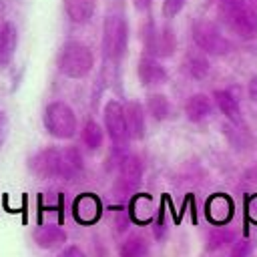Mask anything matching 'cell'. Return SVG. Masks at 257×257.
<instances>
[{"mask_svg":"<svg viewBox=\"0 0 257 257\" xmlns=\"http://www.w3.org/2000/svg\"><path fill=\"white\" fill-rule=\"evenodd\" d=\"M96 8V0H64L66 16L76 24H86Z\"/></svg>","mask_w":257,"mask_h":257,"instance_id":"14","label":"cell"},{"mask_svg":"<svg viewBox=\"0 0 257 257\" xmlns=\"http://www.w3.org/2000/svg\"><path fill=\"white\" fill-rule=\"evenodd\" d=\"M215 102H217V106L221 108V112H223L229 120L241 122V108H239L237 98H235L231 92H227V90H217V92H215Z\"/></svg>","mask_w":257,"mask_h":257,"instance_id":"18","label":"cell"},{"mask_svg":"<svg viewBox=\"0 0 257 257\" xmlns=\"http://www.w3.org/2000/svg\"><path fill=\"white\" fill-rule=\"evenodd\" d=\"M44 128L54 139H72L76 133V116L74 110L62 102L54 100L44 108Z\"/></svg>","mask_w":257,"mask_h":257,"instance_id":"2","label":"cell"},{"mask_svg":"<svg viewBox=\"0 0 257 257\" xmlns=\"http://www.w3.org/2000/svg\"><path fill=\"white\" fill-rule=\"evenodd\" d=\"M139 78L145 86H153V84H163L167 80V70L163 64H159L155 58L151 56H143L139 60Z\"/></svg>","mask_w":257,"mask_h":257,"instance_id":"11","label":"cell"},{"mask_svg":"<svg viewBox=\"0 0 257 257\" xmlns=\"http://www.w3.org/2000/svg\"><path fill=\"white\" fill-rule=\"evenodd\" d=\"M185 112H187L189 120H195V122L207 118L211 114V100H209V96H205V94L189 96V100L185 104Z\"/></svg>","mask_w":257,"mask_h":257,"instance_id":"17","label":"cell"},{"mask_svg":"<svg viewBox=\"0 0 257 257\" xmlns=\"http://www.w3.org/2000/svg\"><path fill=\"white\" fill-rule=\"evenodd\" d=\"M34 241H36L38 247H42V249H56V247H60V245L66 243V233H64L60 227L46 225V227H40V229L34 233Z\"/></svg>","mask_w":257,"mask_h":257,"instance_id":"15","label":"cell"},{"mask_svg":"<svg viewBox=\"0 0 257 257\" xmlns=\"http://www.w3.org/2000/svg\"><path fill=\"white\" fill-rule=\"evenodd\" d=\"M82 143L88 147V149H98L102 145V128L98 126V122L94 120H88L82 128Z\"/></svg>","mask_w":257,"mask_h":257,"instance_id":"21","label":"cell"},{"mask_svg":"<svg viewBox=\"0 0 257 257\" xmlns=\"http://www.w3.org/2000/svg\"><path fill=\"white\" fill-rule=\"evenodd\" d=\"M247 92H249V98L253 102H257V76L249 80V86H247Z\"/></svg>","mask_w":257,"mask_h":257,"instance_id":"29","label":"cell"},{"mask_svg":"<svg viewBox=\"0 0 257 257\" xmlns=\"http://www.w3.org/2000/svg\"><path fill=\"white\" fill-rule=\"evenodd\" d=\"M147 106H149V112L157 120H163L169 116V100L165 94H151L147 100Z\"/></svg>","mask_w":257,"mask_h":257,"instance_id":"22","label":"cell"},{"mask_svg":"<svg viewBox=\"0 0 257 257\" xmlns=\"http://www.w3.org/2000/svg\"><path fill=\"white\" fill-rule=\"evenodd\" d=\"M225 20L229 28L243 38H251L257 34V10L249 2H241V0L225 2Z\"/></svg>","mask_w":257,"mask_h":257,"instance_id":"3","label":"cell"},{"mask_svg":"<svg viewBox=\"0 0 257 257\" xmlns=\"http://www.w3.org/2000/svg\"><path fill=\"white\" fill-rule=\"evenodd\" d=\"M131 213H133L135 221H139V223L149 221L151 215H153V201H151V197L149 195H139L133 201V205H131Z\"/></svg>","mask_w":257,"mask_h":257,"instance_id":"19","label":"cell"},{"mask_svg":"<svg viewBox=\"0 0 257 257\" xmlns=\"http://www.w3.org/2000/svg\"><path fill=\"white\" fill-rule=\"evenodd\" d=\"M6 137H8V118H6V114L0 110V147L4 145Z\"/></svg>","mask_w":257,"mask_h":257,"instance_id":"27","label":"cell"},{"mask_svg":"<svg viewBox=\"0 0 257 257\" xmlns=\"http://www.w3.org/2000/svg\"><path fill=\"white\" fill-rule=\"evenodd\" d=\"M193 38H195L197 46L209 54H225L231 48L229 40L209 20H201L193 26Z\"/></svg>","mask_w":257,"mask_h":257,"instance_id":"5","label":"cell"},{"mask_svg":"<svg viewBox=\"0 0 257 257\" xmlns=\"http://www.w3.org/2000/svg\"><path fill=\"white\" fill-rule=\"evenodd\" d=\"M229 239V233L227 231H223V229H219L217 233H213L211 237H209V247H221L223 245V241H227Z\"/></svg>","mask_w":257,"mask_h":257,"instance_id":"26","label":"cell"},{"mask_svg":"<svg viewBox=\"0 0 257 257\" xmlns=\"http://www.w3.org/2000/svg\"><path fill=\"white\" fill-rule=\"evenodd\" d=\"M18 46V32L12 22H4L0 28V68L8 66Z\"/></svg>","mask_w":257,"mask_h":257,"instance_id":"10","label":"cell"},{"mask_svg":"<svg viewBox=\"0 0 257 257\" xmlns=\"http://www.w3.org/2000/svg\"><path fill=\"white\" fill-rule=\"evenodd\" d=\"M231 215H233V203H231V199L227 195L219 193V195H213L207 201V217L213 223H217V225L227 223L231 219Z\"/></svg>","mask_w":257,"mask_h":257,"instance_id":"13","label":"cell"},{"mask_svg":"<svg viewBox=\"0 0 257 257\" xmlns=\"http://www.w3.org/2000/svg\"><path fill=\"white\" fill-rule=\"evenodd\" d=\"M30 169L38 179H60V149H44L32 157Z\"/></svg>","mask_w":257,"mask_h":257,"instance_id":"7","label":"cell"},{"mask_svg":"<svg viewBox=\"0 0 257 257\" xmlns=\"http://www.w3.org/2000/svg\"><path fill=\"white\" fill-rule=\"evenodd\" d=\"M145 253H147V241L139 235L128 237L120 245V257H145Z\"/></svg>","mask_w":257,"mask_h":257,"instance_id":"20","label":"cell"},{"mask_svg":"<svg viewBox=\"0 0 257 257\" xmlns=\"http://www.w3.org/2000/svg\"><path fill=\"white\" fill-rule=\"evenodd\" d=\"M245 211H247V221L257 223V193L249 199H245Z\"/></svg>","mask_w":257,"mask_h":257,"instance_id":"25","label":"cell"},{"mask_svg":"<svg viewBox=\"0 0 257 257\" xmlns=\"http://www.w3.org/2000/svg\"><path fill=\"white\" fill-rule=\"evenodd\" d=\"M104 124H106L108 137L114 143H124L131 137L128 126H126V112L118 100H110L104 106Z\"/></svg>","mask_w":257,"mask_h":257,"instance_id":"6","label":"cell"},{"mask_svg":"<svg viewBox=\"0 0 257 257\" xmlns=\"http://www.w3.org/2000/svg\"><path fill=\"white\" fill-rule=\"evenodd\" d=\"M135 6H137V10H149V6H151V0H135Z\"/></svg>","mask_w":257,"mask_h":257,"instance_id":"30","label":"cell"},{"mask_svg":"<svg viewBox=\"0 0 257 257\" xmlns=\"http://www.w3.org/2000/svg\"><path fill=\"white\" fill-rule=\"evenodd\" d=\"M126 112V126H128V135L131 139H143L145 137V112L143 106L139 102H128L124 106Z\"/></svg>","mask_w":257,"mask_h":257,"instance_id":"16","label":"cell"},{"mask_svg":"<svg viewBox=\"0 0 257 257\" xmlns=\"http://www.w3.org/2000/svg\"><path fill=\"white\" fill-rule=\"evenodd\" d=\"M185 66H187V70H189V74H191L193 78H203V76L209 72V62H207V58L201 56V54H189Z\"/></svg>","mask_w":257,"mask_h":257,"instance_id":"23","label":"cell"},{"mask_svg":"<svg viewBox=\"0 0 257 257\" xmlns=\"http://www.w3.org/2000/svg\"><path fill=\"white\" fill-rule=\"evenodd\" d=\"M141 177H143L141 159L135 157V155H124L118 163V187L124 193H128L141 183Z\"/></svg>","mask_w":257,"mask_h":257,"instance_id":"8","label":"cell"},{"mask_svg":"<svg viewBox=\"0 0 257 257\" xmlns=\"http://www.w3.org/2000/svg\"><path fill=\"white\" fill-rule=\"evenodd\" d=\"M56 64H58V70L64 76H68V78H84L92 70L94 58H92L90 48L84 42L70 40L60 48Z\"/></svg>","mask_w":257,"mask_h":257,"instance_id":"1","label":"cell"},{"mask_svg":"<svg viewBox=\"0 0 257 257\" xmlns=\"http://www.w3.org/2000/svg\"><path fill=\"white\" fill-rule=\"evenodd\" d=\"M185 2H187V0H165V4H163V14H165L167 18L177 16V14L183 10Z\"/></svg>","mask_w":257,"mask_h":257,"instance_id":"24","label":"cell"},{"mask_svg":"<svg viewBox=\"0 0 257 257\" xmlns=\"http://www.w3.org/2000/svg\"><path fill=\"white\" fill-rule=\"evenodd\" d=\"M58 257H84V253L78 247H64V251Z\"/></svg>","mask_w":257,"mask_h":257,"instance_id":"28","label":"cell"},{"mask_svg":"<svg viewBox=\"0 0 257 257\" xmlns=\"http://www.w3.org/2000/svg\"><path fill=\"white\" fill-rule=\"evenodd\" d=\"M82 171V157L76 147L60 149V179L74 181Z\"/></svg>","mask_w":257,"mask_h":257,"instance_id":"12","label":"cell"},{"mask_svg":"<svg viewBox=\"0 0 257 257\" xmlns=\"http://www.w3.org/2000/svg\"><path fill=\"white\" fill-rule=\"evenodd\" d=\"M126 40H128V28L126 22L120 16H106L104 26H102V48L104 56L110 60H120V56L126 50Z\"/></svg>","mask_w":257,"mask_h":257,"instance_id":"4","label":"cell"},{"mask_svg":"<svg viewBox=\"0 0 257 257\" xmlns=\"http://www.w3.org/2000/svg\"><path fill=\"white\" fill-rule=\"evenodd\" d=\"M74 219L78 223H84V225H90L94 221H98L100 217V211H102V205L98 201V197H94L92 193H84L80 195L76 201H74Z\"/></svg>","mask_w":257,"mask_h":257,"instance_id":"9","label":"cell"},{"mask_svg":"<svg viewBox=\"0 0 257 257\" xmlns=\"http://www.w3.org/2000/svg\"><path fill=\"white\" fill-rule=\"evenodd\" d=\"M223 2H229V0H223Z\"/></svg>","mask_w":257,"mask_h":257,"instance_id":"31","label":"cell"}]
</instances>
